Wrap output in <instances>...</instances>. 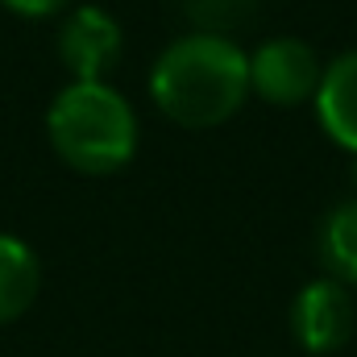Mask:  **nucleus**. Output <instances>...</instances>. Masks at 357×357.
I'll return each instance as SVG.
<instances>
[{
  "label": "nucleus",
  "instance_id": "f257e3e1",
  "mask_svg": "<svg viewBox=\"0 0 357 357\" xmlns=\"http://www.w3.org/2000/svg\"><path fill=\"white\" fill-rule=\"evenodd\" d=\"M150 96L178 129H216L250 96V54L233 38L191 29L158 54Z\"/></svg>",
  "mask_w": 357,
  "mask_h": 357
},
{
  "label": "nucleus",
  "instance_id": "f03ea898",
  "mask_svg": "<svg viewBox=\"0 0 357 357\" xmlns=\"http://www.w3.org/2000/svg\"><path fill=\"white\" fill-rule=\"evenodd\" d=\"M54 154L79 175H112L137 154V116L108 84H71L46 112Z\"/></svg>",
  "mask_w": 357,
  "mask_h": 357
},
{
  "label": "nucleus",
  "instance_id": "7ed1b4c3",
  "mask_svg": "<svg viewBox=\"0 0 357 357\" xmlns=\"http://www.w3.org/2000/svg\"><path fill=\"white\" fill-rule=\"evenodd\" d=\"M320 79H324V63L299 38H270L250 54V91L274 108L312 104Z\"/></svg>",
  "mask_w": 357,
  "mask_h": 357
},
{
  "label": "nucleus",
  "instance_id": "20e7f679",
  "mask_svg": "<svg viewBox=\"0 0 357 357\" xmlns=\"http://www.w3.org/2000/svg\"><path fill=\"white\" fill-rule=\"evenodd\" d=\"M357 328L354 291L337 278L307 282L291 303V333L307 354H337L349 345Z\"/></svg>",
  "mask_w": 357,
  "mask_h": 357
},
{
  "label": "nucleus",
  "instance_id": "39448f33",
  "mask_svg": "<svg viewBox=\"0 0 357 357\" xmlns=\"http://www.w3.org/2000/svg\"><path fill=\"white\" fill-rule=\"evenodd\" d=\"M125 33L116 17L96 4H79L59 29V59L71 71V84H104V75L121 63Z\"/></svg>",
  "mask_w": 357,
  "mask_h": 357
},
{
  "label": "nucleus",
  "instance_id": "423d86ee",
  "mask_svg": "<svg viewBox=\"0 0 357 357\" xmlns=\"http://www.w3.org/2000/svg\"><path fill=\"white\" fill-rule=\"evenodd\" d=\"M312 104H316L324 133L357 158V50L324 67V79H320Z\"/></svg>",
  "mask_w": 357,
  "mask_h": 357
},
{
  "label": "nucleus",
  "instance_id": "0eeeda50",
  "mask_svg": "<svg viewBox=\"0 0 357 357\" xmlns=\"http://www.w3.org/2000/svg\"><path fill=\"white\" fill-rule=\"evenodd\" d=\"M42 291V266L38 254L21 241L0 233V324L21 320Z\"/></svg>",
  "mask_w": 357,
  "mask_h": 357
},
{
  "label": "nucleus",
  "instance_id": "6e6552de",
  "mask_svg": "<svg viewBox=\"0 0 357 357\" xmlns=\"http://www.w3.org/2000/svg\"><path fill=\"white\" fill-rule=\"evenodd\" d=\"M320 258L328 266V278L357 287V195L328 212L320 229Z\"/></svg>",
  "mask_w": 357,
  "mask_h": 357
},
{
  "label": "nucleus",
  "instance_id": "1a4fd4ad",
  "mask_svg": "<svg viewBox=\"0 0 357 357\" xmlns=\"http://www.w3.org/2000/svg\"><path fill=\"white\" fill-rule=\"evenodd\" d=\"M258 0H187V17L199 25V33H220L229 38V29L245 25L254 17Z\"/></svg>",
  "mask_w": 357,
  "mask_h": 357
},
{
  "label": "nucleus",
  "instance_id": "9d476101",
  "mask_svg": "<svg viewBox=\"0 0 357 357\" xmlns=\"http://www.w3.org/2000/svg\"><path fill=\"white\" fill-rule=\"evenodd\" d=\"M0 4L21 13V17H50V13H63L71 0H0Z\"/></svg>",
  "mask_w": 357,
  "mask_h": 357
}]
</instances>
